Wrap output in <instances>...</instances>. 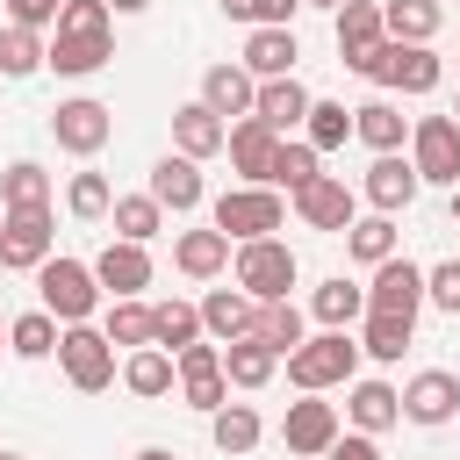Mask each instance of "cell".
Here are the masks:
<instances>
[{"mask_svg": "<svg viewBox=\"0 0 460 460\" xmlns=\"http://www.w3.org/2000/svg\"><path fill=\"white\" fill-rule=\"evenodd\" d=\"M295 58H302L295 29H252V36H244V58H237V65H244L252 79H288V72H295Z\"/></svg>", "mask_w": 460, "mask_h": 460, "instance_id": "obj_24", "label": "cell"}, {"mask_svg": "<svg viewBox=\"0 0 460 460\" xmlns=\"http://www.w3.org/2000/svg\"><path fill=\"white\" fill-rule=\"evenodd\" d=\"M201 101H208L223 122H244V115L259 108V79H252L244 65H208V72H201Z\"/></svg>", "mask_w": 460, "mask_h": 460, "instance_id": "obj_19", "label": "cell"}, {"mask_svg": "<svg viewBox=\"0 0 460 460\" xmlns=\"http://www.w3.org/2000/svg\"><path fill=\"white\" fill-rule=\"evenodd\" d=\"M0 208H50V172L36 158H14L0 172Z\"/></svg>", "mask_w": 460, "mask_h": 460, "instance_id": "obj_36", "label": "cell"}, {"mask_svg": "<svg viewBox=\"0 0 460 460\" xmlns=\"http://www.w3.org/2000/svg\"><path fill=\"white\" fill-rule=\"evenodd\" d=\"M230 244H237V237L216 230V223H208V230H180V237H172V266H180L187 280H216V273L230 266Z\"/></svg>", "mask_w": 460, "mask_h": 460, "instance_id": "obj_22", "label": "cell"}, {"mask_svg": "<svg viewBox=\"0 0 460 460\" xmlns=\"http://www.w3.org/2000/svg\"><path fill=\"white\" fill-rule=\"evenodd\" d=\"M367 309H381V316H410L417 323V309H424V266L417 259H381L374 266V280H367Z\"/></svg>", "mask_w": 460, "mask_h": 460, "instance_id": "obj_13", "label": "cell"}, {"mask_svg": "<svg viewBox=\"0 0 460 460\" xmlns=\"http://www.w3.org/2000/svg\"><path fill=\"white\" fill-rule=\"evenodd\" d=\"M417 187H424V180H417V165H410L402 151H374V165L359 172V201H374L381 216H402V208L417 201Z\"/></svg>", "mask_w": 460, "mask_h": 460, "instance_id": "obj_14", "label": "cell"}, {"mask_svg": "<svg viewBox=\"0 0 460 460\" xmlns=\"http://www.w3.org/2000/svg\"><path fill=\"white\" fill-rule=\"evenodd\" d=\"M374 43H388L381 0H345V7H338V58H345V65H359Z\"/></svg>", "mask_w": 460, "mask_h": 460, "instance_id": "obj_23", "label": "cell"}, {"mask_svg": "<svg viewBox=\"0 0 460 460\" xmlns=\"http://www.w3.org/2000/svg\"><path fill=\"white\" fill-rule=\"evenodd\" d=\"M0 223H7V208H0Z\"/></svg>", "mask_w": 460, "mask_h": 460, "instance_id": "obj_55", "label": "cell"}, {"mask_svg": "<svg viewBox=\"0 0 460 460\" xmlns=\"http://www.w3.org/2000/svg\"><path fill=\"white\" fill-rule=\"evenodd\" d=\"M208 438H216V453H223V460H237V453H252V446L266 438V424H259V410H252V402H223V410L208 417Z\"/></svg>", "mask_w": 460, "mask_h": 460, "instance_id": "obj_32", "label": "cell"}, {"mask_svg": "<svg viewBox=\"0 0 460 460\" xmlns=\"http://www.w3.org/2000/svg\"><path fill=\"white\" fill-rule=\"evenodd\" d=\"M108 345H122V352H137V345H151V309L137 302V295H115V309H108Z\"/></svg>", "mask_w": 460, "mask_h": 460, "instance_id": "obj_42", "label": "cell"}, {"mask_svg": "<svg viewBox=\"0 0 460 460\" xmlns=\"http://www.w3.org/2000/svg\"><path fill=\"white\" fill-rule=\"evenodd\" d=\"M230 273H237V288H244L252 302H280V295L302 280L295 244H280V237H244V244L230 252Z\"/></svg>", "mask_w": 460, "mask_h": 460, "instance_id": "obj_3", "label": "cell"}, {"mask_svg": "<svg viewBox=\"0 0 460 460\" xmlns=\"http://www.w3.org/2000/svg\"><path fill=\"white\" fill-rule=\"evenodd\" d=\"M151 194H158L172 216H194V208H201V194H208V187H201V158L165 151V158L151 165Z\"/></svg>", "mask_w": 460, "mask_h": 460, "instance_id": "obj_18", "label": "cell"}, {"mask_svg": "<svg viewBox=\"0 0 460 460\" xmlns=\"http://www.w3.org/2000/svg\"><path fill=\"white\" fill-rule=\"evenodd\" d=\"M172 359H180V395H187V410H201V417H216V410L230 402V374H223V345H216V338H194V345H180Z\"/></svg>", "mask_w": 460, "mask_h": 460, "instance_id": "obj_8", "label": "cell"}, {"mask_svg": "<svg viewBox=\"0 0 460 460\" xmlns=\"http://www.w3.org/2000/svg\"><path fill=\"white\" fill-rule=\"evenodd\" d=\"M223 144H230V122H223L208 101L172 108V151H187V158H216Z\"/></svg>", "mask_w": 460, "mask_h": 460, "instance_id": "obj_20", "label": "cell"}, {"mask_svg": "<svg viewBox=\"0 0 460 460\" xmlns=\"http://www.w3.org/2000/svg\"><path fill=\"white\" fill-rule=\"evenodd\" d=\"M0 338H7V323H0Z\"/></svg>", "mask_w": 460, "mask_h": 460, "instance_id": "obj_56", "label": "cell"}, {"mask_svg": "<svg viewBox=\"0 0 460 460\" xmlns=\"http://www.w3.org/2000/svg\"><path fill=\"white\" fill-rule=\"evenodd\" d=\"M50 137H58V151L93 158V151L115 137V115H108L93 93H72V101H58V108H50Z\"/></svg>", "mask_w": 460, "mask_h": 460, "instance_id": "obj_9", "label": "cell"}, {"mask_svg": "<svg viewBox=\"0 0 460 460\" xmlns=\"http://www.w3.org/2000/svg\"><path fill=\"white\" fill-rule=\"evenodd\" d=\"M309 101H316V93H309V86L288 72V79H259V108H252V115H259L266 129H280V137H288V129L309 115Z\"/></svg>", "mask_w": 460, "mask_h": 460, "instance_id": "obj_27", "label": "cell"}, {"mask_svg": "<svg viewBox=\"0 0 460 460\" xmlns=\"http://www.w3.org/2000/svg\"><path fill=\"white\" fill-rule=\"evenodd\" d=\"M58 338H65V323H58L50 309H29V316L7 323V352H14V359H50Z\"/></svg>", "mask_w": 460, "mask_h": 460, "instance_id": "obj_35", "label": "cell"}, {"mask_svg": "<svg viewBox=\"0 0 460 460\" xmlns=\"http://www.w3.org/2000/svg\"><path fill=\"white\" fill-rule=\"evenodd\" d=\"M302 7H331V14H338V7H345V0H302Z\"/></svg>", "mask_w": 460, "mask_h": 460, "instance_id": "obj_52", "label": "cell"}, {"mask_svg": "<svg viewBox=\"0 0 460 460\" xmlns=\"http://www.w3.org/2000/svg\"><path fill=\"white\" fill-rule=\"evenodd\" d=\"M36 288H43V309L58 316V323H93V309H101V280H93V266L86 259H43L36 266Z\"/></svg>", "mask_w": 460, "mask_h": 460, "instance_id": "obj_4", "label": "cell"}, {"mask_svg": "<svg viewBox=\"0 0 460 460\" xmlns=\"http://www.w3.org/2000/svg\"><path fill=\"white\" fill-rule=\"evenodd\" d=\"M201 331H208L216 345H237V338L259 331V302H252L244 288H208V295H201Z\"/></svg>", "mask_w": 460, "mask_h": 460, "instance_id": "obj_17", "label": "cell"}, {"mask_svg": "<svg viewBox=\"0 0 460 460\" xmlns=\"http://www.w3.org/2000/svg\"><path fill=\"white\" fill-rule=\"evenodd\" d=\"M438 79H446V65H438L431 43H402V50H395V79H388V86H402V93H431Z\"/></svg>", "mask_w": 460, "mask_h": 460, "instance_id": "obj_41", "label": "cell"}, {"mask_svg": "<svg viewBox=\"0 0 460 460\" xmlns=\"http://www.w3.org/2000/svg\"><path fill=\"white\" fill-rule=\"evenodd\" d=\"M201 338V302H158L151 309V345H165V352H180V345H194Z\"/></svg>", "mask_w": 460, "mask_h": 460, "instance_id": "obj_38", "label": "cell"}, {"mask_svg": "<svg viewBox=\"0 0 460 460\" xmlns=\"http://www.w3.org/2000/svg\"><path fill=\"white\" fill-rule=\"evenodd\" d=\"M129 460H180V453H165V446H144V453H129Z\"/></svg>", "mask_w": 460, "mask_h": 460, "instance_id": "obj_51", "label": "cell"}, {"mask_svg": "<svg viewBox=\"0 0 460 460\" xmlns=\"http://www.w3.org/2000/svg\"><path fill=\"white\" fill-rule=\"evenodd\" d=\"M316 158H323V151H316L309 137H302V144H288V137H280V151H273V172H266V187H288V194H302V187H309V180L323 172Z\"/></svg>", "mask_w": 460, "mask_h": 460, "instance_id": "obj_40", "label": "cell"}, {"mask_svg": "<svg viewBox=\"0 0 460 460\" xmlns=\"http://www.w3.org/2000/svg\"><path fill=\"white\" fill-rule=\"evenodd\" d=\"M453 410H460V374L424 367V374L402 381V417H410V424H446Z\"/></svg>", "mask_w": 460, "mask_h": 460, "instance_id": "obj_16", "label": "cell"}, {"mask_svg": "<svg viewBox=\"0 0 460 460\" xmlns=\"http://www.w3.org/2000/svg\"><path fill=\"white\" fill-rule=\"evenodd\" d=\"M352 374H359V338H352V331H316V338H302V345L288 352V381H295L302 395L345 388Z\"/></svg>", "mask_w": 460, "mask_h": 460, "instance_id": "obj_2", "label": "cell"}, {"mask_svg": "<svg viewBox=\"0 0 460 460\" xmlns=\"http://www.w3.org/2000/svg\"><path fill=\"white\" fill-rule=\"evenodd\" d=\"M65 208H72L79 223H101V216L115 208V187H108V172H72V187H65Z\"/></svg>", "mask_w": 460, "mask_h": 460, "instance_id": "obj_45", "label": "cell"}, {"mask_svg": "<svg viewBox=\"0 0 460 460\" xmlns=\"http://www.w3.org/2000/svg\"><path fill=\"white\" fill-rule=\"evenodd\" d=\"M410 165L431 187H460V115H417L410 122Z\"/></svg>", "mask_w": 460, "mask_h": 460, "instance_id": "obj_6", "label": "cell"}, {"mask_svg": "<svg viewBox=\"0 0 460 460\" xmlns=\"http://www.w3.org/2000/svg\"><path fill=\"white\" fill-rule=\"evenodd\" d=\"M230 22H252V29H288L302 0H216Z\"/></svg>", "mask_w": 460, "mask_h": 460, "instance_id": "obj_46", "label": "cell"}, {"mask_svg": "<svg viewBox=\"0 0 460 460\" xmlns=\"http://www.w3.org/2000/svg\"><path fill=\"white\" fill-rule=\"evenodd\" d=\"M295 216H302L309 230H331V237H345V230H352V216H359V187H345L338 172H316V180L295 194Z\"/></svg>", "mask_w": 460, "mask_h": 460, "instance_id": "obj_12", "label": "cell"}, {"mask_svg": "<svg viewBox=\"0 0 460 460\" xmlns=\"http://www.w3.org/2000/svg\"><path fill=\"white\" fill-rule=\"evenodd\" d=\"M381 22H388L395 43H431L438 22H446V7L438 0H381Z\"/></svg>", "mask_w": 460, "mask_h": 460, "instance_id": "obj_34", "label": "cell"}, {"mask_svg": "<svg viewBox=\"0 0 460 460\" xmlns=\"http://www.w3.org/2000/svg\"><path fill=\"white\" fill-rule=\"evenodd\" d=\"M58 230H50V208H7L0 223V273H36L50 259Z\"/></svg>", "mask_w": 460, "mask_h": 460, "instance_id": "obj_10", "label": "cell"}, {"mask_svg": "<svg viewBox=\"0 0 460 460\" xmlns=\"http://www.w3.org/2000/svg\"><path fill=\"white\" fill-rule=\"evenodd\" d=\"M58 14H65V0H7V22H22V29H58Z\"/></svg>", "mask_w": 460, "mask_h": 460, "instance_id": "obj_48", "label": "cell"}, {"mask_svg": "<svg viewBox=\"0 0 460 460\" xmlns=\"http://www.w3.org/2000/svg\"><path fill=\"white\" fill-rule=\"evenodd\" d=\"M309 316H316L323 331H352V323L367 316V288L345 280V273H331L323 288H309Z\"/></svg>", "mask_w": 460, "mask_h": 460, "instance_id": "obj_25", "label": "cell"}, {"mask_svg": "<svg viewBox=\"0 0 460 460\" xmlns=\"http://www.w3.org/2000/svg\"><path fill=\"white\" fill-rule=\"evenodd\" d=\"M323 460H381V446H374V431H352V438H345V431H338V438H331V453H323Z\"/></svg>", "mask_w": 460, "mask_h": 460, "instance_id": "obj_49", "label": "cell"}, {"mask_svg": "<svg viewBox=\"0 0 460 460\" xmlns=\"http://www.w3.org/2000/svg\"><path fill=\"white\" fill-rule=\"evenodd\" d=\"M58 367H65V381H72L79 395L115 388V345H108V331H101V323H65V338H58Z\"/></svg>", "mask_w": 460, "mask_h": 460, "instance_id": "obj_5", "label": "cell"}, {"mask_svg": "<svg viewBox=\"0 0 460 460\" xmlns=\"http://www.w3.org/2000/svg\"><path fill=\"white\" fill-rule=\"evenodd\" d=\"M93 280H101V295H144L151 288V244L108 237L101 259H93Z\"/></svg>", "mask_w": 460, "mask_h": 460, "instance_id": "obj_15", "label": "cell"}, {"mask_svg": "<svg viewBox=\"0 0 460 460\" xmlns=\"http://www.w3.org/2000/svg\"><path fill=\"white\" fill-rule=\"evenodd\" d=\"M108 14H115L108 0H65V14H58V29H50V72H65V79L101 72V65L115 58Z\"/></svg>", "mask_w": 460, "mask_h": 460, "instance_id": "obj_1", "label": "cell"}, {"mask_svg": "<svg viewBox=\"0 0 460 460\" xmlns=\"http://www.w3.org/2000/svg\"><path fill=\"white\" fill-rule=\"evenodd\" d=\"M172 381H180V359H172L165 345H137V352L122 359V388H129V395H144V402L172 395Z\"/></svg>", "mask_w": 460, "mask_h": 460, "instance_id": "obj_26", "label": "cell"}, {"mask_svg": "<svg viewBox=\"0 0 460 460\" xmlns=\"http://www.w3.org/2000/svg\"><path fill=\"white\" fill-rule=\"evenodd\" d=\"M259 338H266V345H273V352L288 359V352H295V345L309 338V331H302V309H295L288 295H280V302H259Z\"/></svg>", "mask_w": 460, "mask_h": 460, "instance_id": "obj_43", "label": "cell"}, {"mask_svg": "<svg viewBox=\"0 0 460 460\" xmlns=\"http://www.w3.org/2000/svg\"><path fill=\"white\" fill-rule=\"evenodd\" d=\"M108 223H115V237H129V244H151V237L165 230V201H158L151 187H144V194H115Z\"/></svg>", "mask_w": 460, "mask_h": 460, "instance_id": "obj_31", "label": "cell"}, {"mask_svg": "<svg viewBox=\"0 0 460 460\" xmlns=\"http://www.w3.org/2000/svg\"><path fill=\"white\" fill-rule=\"evenodd\" d=\"M0 460H22V453H14V446H0Z\"/></svg>", "mask_w": 460, "mask_h": 460, "instance_id": "obj_54", "label": "cell"}, {"mask_svg": "<svg viewBox=\"0 0 460 460\" xmlns=\"http://www.w3.org/2000/svg\"><path fill=\"white\" fill-rule=\"evenodd\" d=\"M108 7H115V14H144L151 0H108Z\"/></svg>", "mask_w": 460, "mask_h": 460, "instance_id": "obj_50", "label": "cell"}, {"mask_svg": "<svg viewBox=\"0 0 460 460\" xmlns=\"http://www.w3.org/2000/svg\"><path fill=\"white\" fill-rule=\"evenodd\" d=\"M50 65V43H43V29H22V22H7L0 29V79H29V72H43Z\"/></svg>", "mask_w": 460, "mask_h": 460, "instance_id": "obj_33", "label": "cell"}, {"mask_svg": "<svg viewBox=\"0 0 460 460\" xmlns=\"http://www.w3.org/2000/svg\"><path fill=\"white\" fill-rule=\"evenodd\" d=\"M352 137H359L367 151H402L410 122H402L395 101H359V108H352Z\"/></svg>", "mask_w": 460, "mask_h": 460, "instance_id": "obj_30", "label": "cell"}, {"mask_svg": "<svg viewBox=\"0 0 460 460\" xmlns=\"http://www.w3.org/2000/svg\"><path fill=\"white\" fill-rule=\"evenodd\" d=\"M338 431H345V424H338V402H323V395H302V402H288V417H280V446H288L295 460H323Z\"/></svg>", "mask_w": 460, "mask_h": 460, "instance_id": "obj_11", "label": "cell"}, {"mask_svg": "<svg viewBox=\"0 0 460 460\" xmlns=\"http://www.w3.org/2000/svg\"><path fill=\"white\" fill-rule=\"evenodd\" d=\"M345 252L359 259V266H381V259H395V216H352V230H345Z\"/></svg>", "mask_w": 460, "mask_h": 460, "instance_id": "obj_37", "label": "cell"}, {"mask_svg": "<svg viewBox=\"0 0 460 460\" xmlns=\"http://www.w3.org/2000/svg\"><path fill=\"white\" fill-rule=\"evenodd\" d=\"M230 165L252 180V187H266V172H273V151H280V129H266L259 115H244V122H230Z\"/></svg>", "mask_w": 460, "mask_h": 460, "instance_id": "obj_21", "label": "cell"}, {"mask_svg": "<svg viewBox=\"0 0 460 460\" xmlns=\"http://www.w3.org/2000/svg\"><path fill=\"white\" fill-rule=\"evenodd\" d=\"M453 115H460V108H453Z\"/></svg>", "mask_w": 460, "mask_h": 460, "instance_id": "obj_57", "label": "cell"}, {"mask_svg": "<svg viewBox=\"0 0 460 460\" xmlns=\"http://www.w3.org/2000/svg\"><path fill=\"white\" fill-rule=\"evenodd\" d=\"M345 417L359 431H388L402 417V388H388V381H345Z\"/></svg>", "mask_w": 460, "mask_h": 460, "instance_id": "obj_28", "label": "cell"}, {"mask_svg": "<svg viewBox=\"0 0 460 460\" xmlns=\"http://www.w3.org/2000/svg\"><path fill=\"white\" fill-rule=\"evenodd\" d=\"M280 223H288L280 187H252V180H244V187H230V194L216 201V230H230L237 244H244V237H273Z\"/></svg>", "mask_w": 460, "mask_h": 460, "instance_id": "obj_7", "label": "cell"}, {"mask_svg": "<svg viewBox=\"0 0 460 460\" xmlns=\"http://www.w3.org/2000/svg\"><path fill=\"white\" fill-rule=\"evenodd\" d=\"M273 367H280V352H273L259 331H252V338H237V345H223V374H230V388H244V395H252V388H266V381H273Z\"/></svg>", "mask_w": 460, "mask_h": 460, "instance_id": "obj_29", "label": "cell"}, {"mask_svg": "<svg viewBox=\"0 0 460 460\" xmlns=\"http://www.w3.org/2000/svg\"><path fill=\"white\" fill-rule=\"evenodd\" d=\"M453 223H460V187H453Z\"/></svg>", "mask_w": 460, "mask_h": 460, "instance_id": "obj_53", "label": "cell"}, {"mask_svg": "<svg viewBox=\"0 0 460 460\" xmlns=\"http://www.w3.org/2000/svg\"><path fill=\"white\" fill-rule=\"evenodd\" d=\"M359 323H367V331H359V352H367V359H402V352H410V338H417V323H410V316H381V309H367Z\"/></svg>", "mask_w": 460, "mask_h": 460, "instance_id": "obj_39", "label": "cell"}, {"mask_svg": "<svg viewBox=\"0 0 460 460\" xmlns=\"http://www.w3.org/2000/svg\"><path fill=\"white\" fill-rule=\"evenodd\" d=\"M424 302H438L446 316H460V259H438V266H424Z\"/></svg>", "mask_w": 460, "mask_h": 460, "instance_id": "obj_47", "label": "cell"}, {"mask_svg": "<svg viewBox=\"0 0 460 460\" xmlns=\"http://www.w3.org/2000/svg\"><path fill=\"white\" fill-rule=\"evenodd\" d=\"M302 129H309V144H316V151H338V144L352 137V108H345V101H309Z\"/></svg>", "mask_w": 460, "mask_h": 460, "instance_id": "obj_44", "label": "cell"}]
</instances>
